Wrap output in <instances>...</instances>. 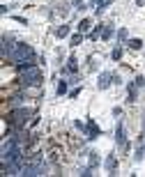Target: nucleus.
<instances>
[{
  "mask_svg": "<svg viewBox=\"0 0 145 177\" xmlns=\"http://www.w3.org/2000/svg\"><path fill=\"white\" fill-rule=\"evenodd\" d=\"M16 83H19L21 87H32V85H42V74L37 67H32V69H28V72L19 74V78H16Z\"/></svg>",
  "mask_w": 145,
  "mask_h": 177,
  "instance_id": "f257e3e1",
  "label": "nucleus"
},
{
  "mask_svg": "<svg viewBox=\"0 0 145 177\" xmlns=\"http://www.w3.org/2000/svg\"><path fill=\"white\" fill-rule=\"evenodd\" d=\"M111 74H101V76H99V87H101V90H104V87H108L111 85Z\"/></svg>",
  "mask_w": 145,
  "mask_h": 177,
  "instance_id": "f03ea898",
  "label": "nucleus"
},
{
  "mask_svg": "<svg viewBox=\"0 0 145 177\" xmlns=\"http://www.w3.org/2000/svg\"><path fill=\"white\" fill-rule=\"evenodd\" d=\"M90 26H92V21H90V19H83V21L79 23V30H81V32H88V30H90Z\"/></svg>",
  "mask_w": 145,
  "mask_h": 177,
  "instance_id": "7ed1b4c3",
  "label": "nucleus"
},
{
  "mask_svg": "<svg viewBox=\"0 0 145 177\" xmlns=\"http://www.w3.org/2000/svg\"><path fill=\"white\" fill-rule=\"evenodd\" d=\"M101 37H104V39H111V37H113V28H111V26H106V28H104V32H101Z\"/></svg>",
  "mask_w": 145,
  "mask_h": 177,
  "instance_id": "20e7f679",
  "label": "nucleus"
},
{
  "mask_svg": "<svg viewBox=\"0 0 145 177\" xmlns=\"http://www.w3.org/2000/svg\"><path fill=\"white\" fill-rule=\"evenodd\" d=\"M140 46H143V41H140V39H131V41H129V48H136V51H138Z\"/></svg>",
  "mask_w": 145,
  "mask_h": 177,
  "instance_id": "39448f33",
  "label": "nucleus"
},
{
  "mask_svg": "<svg viewBox=\"0 0 145 177\" xmlns=\"http://www.w3.org/2000/svg\"><path fill=\"white\" fill-rule=\"evenodd\" d=\"M106 168H108V170H115V159H113V157H108V161H106Z\"/></svg>",
  "mask_w": 145,
  "mask_h": 177,
  "instance_id": "423d86ee",
  "label": "nucleus"
},
{
  "mask_svg": "<svg viewBox=\"0 0 145 177\" xmlns=\"http://www.w3.org/2000/svg\"><path fill=\"white\" fill-rule=\"evenodd\" d=\"M58 92H60V94H65V92H67V83H65V81L58 85Z\"/></svg>",
  "mask_w": 145,
  "mask_h": 177,
  "instance_id": "0eeeda50",
  "label": "nucleus"
},
{
  "mask_svg": "<svg viewBox=\"0 0 145 177\" xmlns=\"http://www.w3.org/2000/svg\"><path fill=\"white\" fill-rule=\"evenodd\" d=\"M113 58H115V60L122 58V48H115V51H113Z\"/></svg>",
  "mask_w": 145,
  "mask_h": 177,
  "instance_id": "6e6552de",
  "label": "nucleus"
},
{
  "mask_svg": "<svg viewBox=\"0 0 145 177\" xmlns=\"http://www.w3.org/2000/svg\"><path fill=\"white\" fill-rule=\"evenodd\" d=\"M55 35H58V37H65V35H67V28H58V30H55Z\"/></svg>",
  "mask_w": 145,
  "mask_h": 177,
  "instance_id": "1a4fd4ad",
  "label": "nucleus"
},
{
  "mask_svg": "<svg viewBox=\"0 0 145 177\" xmlns=\"http://www.w3.org/2000/svg\"><path fill=\"white\" fill-rule=\"evenodd\" d=\"M118 39H120V41L127 39V30H120V32H118Z\"/></svg>",
  "mask_w": 145,
  "mask_h": 177,
  "instance_id": "9d476101",
  "label": "nucleus"
},
{
  "mask_svg": "<svg viewBox=\"0 0 145 177\" xmlns=\"http://www.w3.org/2000/svg\"><path fill=\"white\" fill-rule=\"evenodd\" d=\"M79 41H81V35H74V37H72V44L76 46V44H79Z\"/></svg>",
  "mask_w": 145,
  "mask_h": 177,
  "instance_id": "9b49d317",
  "label": "nucleus"
},
{
  "mask_svg": "<svg viewBox=\"0 0 145 177\" xmlns=\"http://www.w3.org/2000/svg\"><path fill=\"white\" fill-rule=\"evenodd\" d=\"M136 85H138V87L145 85V78H143V76H138V78H136Z\"/></svg>",
  "mask_w": 145,
  "mask_h": 177,
  "instance_id": "f8f14e48",
  "label": "nucleus"
},
{
  "mask_svg": "<svg viewBox=\"0 0 145 177\" xmlns=\"http://www.w3.org/2000/svg\"><path fill=\"white\" fill-rule=\"evenodd\" d=\"M136 5H143V0H136Z\"/></svg>",
  "mask_w": 145,
  "mask_h": 177,
  "instance_id": "ddd939ff",
  "label": "nucleus"
}]
</instances>
